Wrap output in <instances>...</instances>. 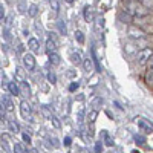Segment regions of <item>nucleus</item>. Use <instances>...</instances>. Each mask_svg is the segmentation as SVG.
Returning <instances> with one entry per match:
<instances>
[{
	"instance_id": "36",
	"label": "nucleus",
	"mask_w": 153,
	"mask_h": 153,
	"mask_svg": "<svg viewBox=\"0 0 153 153\" xmlns=\"http://www.w3.org/2000/svg\"><path fill=\"white\" fill-rule=\"evenodd\" d=\"M3 17H5V11H3V6L0 5V20H2Z\"/></svg>"
},
{
	"instance_id": "2",
	"label": "nucleus",
	"mask_w": 153,
	"mask_h": 153,
	"mask_svg": "<svg viewBox=\"0 0 153 153\" xmlns=\"http://www.w3.org/2000/svg\"><path fill=\"white\" fill-rule=\"evenodd\" d=\"M20 113L25 120H31V113H32V109L31 106L26 103V101H22L20 103Z\"/></svg>"
},
{
	"instance_id": "34",
	"label": "nucleus",
	"mask_w": 153,
	"mask_h": 153,
	"mask_svg": "<svg viewBox=\"0 0 153 153\" xmlns=\"http://www.w3.org/2000/svg\"><path fill=\"white\" fill-rule=\"evenodd\" d=\"M63 143H65V146H66V147H69V146H71V143H72V138L66 136V138H65V141H63Z\"/></svg>"
},
{
	"instance_id": "33",
	"label": "nucleus",
	"mask_w": 153,
	"mask_h": 153,
	"mask_svg": "<svg viewBox=\"0 0 153 153\" xmlns=\"http://www.w3.org/2000/svg\"><path fill=\"white\" fill-rule=\"evenodd\" d=\"M97 22H98V23H97V29L103 28V25H104V19H98Z\"/></svg>"
},
{
	"instance_id": "8",
	"label": "nucleus",
	"mask_w": 153,
	"mask_h": 153,
	"mask_svg": "<svg viewBox=\"0 0 153 153\" xmlns=\"http://www.w3.org/2000/svg\"><path fill=\"white\" fill-rule=\"evenodd\" d=\"M8 89H9L11 95H16V97H19V95H20V91H19V84H17L16 81H11V83L8 84Z\"/></svg>"
},
{
	"instance_id": "37",
	"label": "nucleus",
	"mask_w": 153,
	"mask_h": 153,
	"mask_svg": "<svg viewBox=\"0 0 153 153\" xmlns=\"http://www.w3.org/2000/svg\"><path fill=\"white\" fill-rule=\"evenodd\" d=\"M83 113H84V112H83V109H81V110H80V113H78V121H80V123L83 121Z\"/></svg>"
},
{
	"instance_id": "19",
	"label": "nucleus",
	"mask_w": 153,
	"mask_h": 153,
	"mask_svg": "<svg viewBox=\"0 0 153 153\" xmlns=\"http://www.w3.org/2000/svg\"><path fill=\"white\" fill-rule=\"evenodd\" d=\"M42 115H43V117L45 118H51V115H52V112H51V109H49V106H43L42 107Z\"/></svg>"
},
{
	"instance_id": "40",
	"label": "nucleus",
	"mask_w": 153,
	"mask_h": 153,
	"mask_svg": "<svg viewBox=\"0 0 153 153\" xmlns=\"http://www.w3.org/2000/svg\"><path fill=\"white\" fill-rule=\"evenodd\" d=\"M66 2H68V3H72V2H74V0H66Z\"/></svg>"
},
{
	"instance_id": "16",
	"label": "nucleus",
	"mask_w": 153,
	"mask_h": 153,
	"mask_svg": "<svg viewBox=\"0 0 153 153\" xmlns=\"http://www.w3.org/2000/svg\"><path fill=\"white\" fill-rule=\"evenodd\" d=\"M49 61L52 63V65H58V63H60V55H58V54H55V52L49 54Z\"/></svg>"
},
{
	"instance_id": "11",
	"label": "nucleus",
	"mask_w": 153,
	"mask_h": 153,
	"mask_svg": "<svg viewBox=\"0 0 153 153\" xmlns=\"http://www.w3.org/2000/svg\"><path fill=\"white\" fill-rule=\"evenodd\" d=\"M71 61L74 63V65H81L83 63V60H81V54L80 52H74V54H71Z\"/></svg>"
},
{
	"instance_id": "30",
	"label": "nucleus",
	"mask_w": 153,
	"mask_h": 153,
	"mask_svg": "<svg viewBox=\"0 0 153 153\" xmlns=\"http://www.w3.org/2000/svg\"><path fill=\"white\" fill-rule=\"evenodd\" d=\"M130 35L132 37H141L143 35V31H139V29L138 31L136 29H130Z\"/></svg>"
},
{
	"instance_id": "7",
	"label": "nucleus",
	"mask_w": 153,
	"mask_h": 153,
	"mask_svg": "<svg viewBox=\"0 0 153 153\" xmlns=\"http://www.w3.org/2000/svg\"><path fill=\"white\" fill-rule=\"evenodd\" d=\"M19 91H20V95H22V97H29V95H31V89H29L28 83L25 81V80H23V81H20Z\"/></svg>"
},
{
	"instance_id": "12",
	"label": "nucleus",
	"mask_w": 153,
	"mask_h": 153,
	"mask_svg": "<svg viewBox=\"0 0 153 153\" xmlns=\"http://www.w3.org/2000/svg\"><path fill=\"white\" fill-rule=\"evenodd\" d=\"M55 49H57V46H55V42L54 40H49L46 42V52L48 54H52V52H55Z\"/></svg>"
},
{
	"instance_id": "28",
	"label": "nucleus",
	"mask_w": 153,
	"mask_h": 153,
	"mask_svg": "<svg viewBox=\"0 0 153 153\" xmlns=\"http://www.w3.org/2000/svg\"><path fill=\"white\" fill-rule=\"evenodd\" d=\"M95 153H101V152H103V143H101V141H98V143H95Z\"/></svg>"
},
{
	"instance_id": "31",
	"label": "nucleus",
	"mask_w": 153,
	"mask_h": 153,
	"mask_svg": "<svg viewBox=\"0 0 153 153\" xmlns=\"http://www.w3.org/2000/svg\"><path fill=\"white\" fill-rule=\"evenodd\" d=\"M58 28H60V32L61 34H66V25L63 22H58Z\"/></svg>"
},
{
	"instance_id": "35",
	"label": "nucleus",
	"mask_w": 153,
	"mask_h": 153,
	"mask_svg": "<svg viewBox=\"0 0 153 153\" xmlns=\"http://www.w3.org/2000/svg\"><path fill=\"white\" fill-rule=\"evenodd\" d=\"M51 143H52V146H54V147H58V146H60V144H58V141H57L55 138H51Z\"/></svg>"
},
{
	"instance_id": "13",
	"label": "nucleus",
	"mask_w": 153,
	"mask_h": 153,
	"mask_svg": "<svg viewBox=\"0 0 153 153\" xmlns=\"http://www.w3.org/2000/svg\"><path fill=\"white\" fill-rule=\"evenodd\" d=\"M12 150H14V153H26V147H25V144H22V143H16Z\"/></svg>"
},
{
	"instance_id": "27",
	"label": "nucleus",
	"mask_w": 153,
	"mask_h": 153,
	"mask_svg": "<svg viewBox=\"0 0 153 153\" xmlns=\"http://www.w3.org/2000/svg\"><path fill=\"white\" fill-rule=\"evenodd\" d=\"M22 138H23V141L26 143V144H31V135H29V133L23 132V133H22Z\"/></svg>"
},
{
	"instance_id": "21",
	"label": "nucleus",
	"mask_w": 153,
	"mask_h": 153,
	"mask_svg": "<svg viewBox=\"0 0 153 153\" xmlns=\"http://www.w3.org/2000/svg\"><path fill=\"white\" fill-rule=\"evenodd\" d=\"M97 117H98V110H92L91 113H89V117H87V121L91 123V124H94Z\"/></svg>"
},
{
	"instance_id": "41",
	"label": "nucleus",
	"mask_w": 153,
	"mask_h": 153,
	"mask_svg": "<svg viewBox=\"0 0 153 153\" xmlns=\"http://www.w3.org/2000/svg\"><path fill=\"white\" fill-rule=\"evenodd\" d=\"M132 153H139V152H138V150H133V152H132Z\"/></svg>"
},
{
	"instance_id": "25",
	"label": "nucleus",
	"mask_w": 153,
	"mask_h": 153,
	"mask_svg": "<svg viewBox=\"0 0 153 153\" xmlns=\"http://www.w3.org/2000/svg\"><path fill=\"white\" fill-rule=\"evenodd\" d=\"M37 12H38L37 5H31V6H29V16H31V17H35V16H37Z\"/></svg>"
},
{
	"instance_id": "5",
	"label": "nucleus",
	"mask_w": 153,
	"mask_h": 153,
	"mask_svg": "<svg viewBox=\"0 0 153 153\" xmlns=\"http://www.w3.org/2000/svg\"><path fill=\"white\" fill-rule=\"evenodd\" d=\"M136 123H138V126H139V129H141L144 133H152V124L146 123V120H143V118H136Z\"/></svg>"
},
{
	"instance_id": "24",
	"label": "nucleus",
	"mask_w": 153,
	"mask_h": 153,
	"mask_svg": "<svg viewBox=\"0 0 153 153\" xmlns=\"http://www.w3.org/2000/svg\"><path fill=\"white\" fill-rule=\"evenodd\" d=\"M49 120L52 121V124H54L55 129H60V127H61V124H60V121H58V118H57V117H54V115H51V118H49Z\"/></svg>"
},
{
	"instance_id": "38",
	"label": "nucleus",
	"mask_w": 153,
	"mask_h": 153,
	"mask_svg": "<svg viewBox=\"0 0 153 153\" xmlns=\"http://www.w3.org/2000/svg\"><path fill=\"white\" fill-rule=\"evenodd\" d=\"M144 2H146V8L152 6V0H144Z\"/></svg>"
},
{
	"instance_id": "18",
	"label": "nucleus",
	"mask_w": 153,
	"mask_h": 153,
	"mask_svg": "<svg viewBox=\"0 0 153 153\" xmlns=\"http://www.w3.org/2000/svg\"><path fill=\"white\" fill-rule=\"evenodd\" d=\"M8 126H9V130H11V132H14V133H19V130H20V127H19V124H17L16 121H12V120H11Z\"/></svg>"
},
{
	"instance_id": "23",
	"label": "nucleus",
	"mask_w": 153,
	"mask_h": 153,
	"mask_svg": "<svg viewBox=\"0 0 153 153\" xmlns=\"http://www.w3.org/2000/svg\"><path fill=\"white\" fill-rule=\"evenodd\" d=\"M75 38H76V42H78L80 45L84 43V35H83L81 31H76V32H75Z\"/></svg>"
},
{
	"instance_id": "20",
	"label": "nucleus",
	"mask_w": 153,
	"mask_h": 153,
	"mask_svg": "<svg viewBox=\"0 0 153 153\" xmlns=\"http://www.w3.org/2000/svg\"><path fill=\"white\" fill-rule=\"evenodd\" d=\"M152 66H150V69H147V72H146V84L147 86H150L152 87Z\"/></svg>"
},
{
	"instance_id": "17",
	"label": "nucleus",
	"mask_w": 153,
	"mask_h": 153,
	"mask_svg": "<svg viewBox=\"0 0 153 153\" xmlns=\"http://www.w3.org/2000/svg\"><path fill=\"white\" fill-rule=\"evenodd\" d=\"M92 61L95 63V68H97V72H101V65L97 58V54H95V49H92Z\"/></svg>"
},
{
	"instance_id": "1",
	"label": "nucleus",
	"mask_w": 153,
	"mask_h": 153,
	"mask_svg": "<svg viewBox=\"0 0 153 153\" xmlns=\"http://www.w3.org/2000/svg\"><path fill=\"white\" fill-rule=\"evenodd\" d=\"M149 60H152V48H146L138 54V65H146Z\"/></svg>"
},
{
	"instance_id": "26",
	"label": "nucleus",
	"mask_w": 153,
	"mask_h": 153,
	"mask_svg": "<svg viewBox=\"0 0 153 153\" xmlns=\"http://www.w3.org/2000/svg\"><path fill=\"white\" fill-rule=\"evenodd\" d=\"M48 80H49V83H52V84L57 83V75H55L54 72H49V74H48Z\"/></svg>"
},
{
	"instance_id": "9",
	"label": "nucleus",
	"mask_w": 153,
	"mask_h": 153,
	"mask_svg": "<svg viewBox=\"0 0 153 153\" xmlns=\"http://www.w3.org/2000/svg\"><path fill=\"white\" fill-rule=\"evenodd\" d=\"M94 17H95V16H94V9H92L91 6H86V8H84V20H86V22H92Z\"/></svg>"
},
{
	"instance_id": "10",
	"label": "nucleus",
	"mask_w": 153,
	"mask_h": 153,
	"mask_svg": "<svg viewBox=\"0 0 153 153\" xmlns=\"http://www.w3.org/2000/svg\"><path fill=\"white\" fill-rule=\"evenodd\" d=\"M28 48L32 51V52H38V40L37 38H29V42H28Z\"/></svg>"
},
{
	"instance_id": "14",
	"label": "nucleus",
	"mask_w": 153,
	"mask_h": 153,
	"mask_svg": "<svg viewBox=\"0 0 153 153\" xmlns=\"http://www.w3.org/2000/svg\"><path fill=\"white\" fill-rule=\"evenodd\" d=\"M2 103L5 104V109H6L8 112H12V110H14V106H12V103H11V100H9L8 97H3V100H2Z\"/></svg>"
},
{
	"instance_id": "32",
	"label": "nucleus",
	"mask_w": 153,
	"mask_h": 153,
	"mask_svg": "<svg viewBox=\"0 0 153 153\" xmlns=\"http://www.w3.org/2000/svg\"><path fill=\"white\" fill-rule=\"evenodd\" d=\"M78 86H80L78 83H72V84L69 86V91H71V92H75L76 89H78Z\"/></svg>"
},
{
	"instance_id": "22",
	"label": "nucleus",
	"mask_w": 153,
	"mask_h": 153,
	"mask_svg": "<svg viewBox=\"0 0 153 153\" xmlns=\"http://www.w3.org/2000/svg\"><path fill=\"white\" fill-rule=\"evenodd\" d=\"M84 69H86L87 72H91V71H94V65H92V58H87V60L84 61Z\"/></svg>"
},
{
	"instance_id": "15",
	"label": "nucleus",
	"mask_w": 153,
	"mask_h": 153,
	"mask_svg": "<svg viewBox=\"0 0 153 153\" xmlns=\"http://www.w3.org/2000/svg\"><path fill=\"white\" fill-rule=\"evenodd\" d=\"M135 143H136L138 146H144V144L147 143V139H146V136H143V135H135Z\"/></svg>"
},
{
	"instance_id": "6",
	"label": "nucleus",
	"mask_w": 153,
	"mask_h": 153,
	"mask_svg": "<svg viewBox=\"0 0 153 153\" xmlns=\"http://www.w3.org/2000/svg\"><path fill=\"white\" fill-rule=\"evenodd\" d=\"M101 139H103V144H106L107 147H112L113 146V138L110 136V133L107 130H101Z\"/></svg>"
},
{
	"instance_id": "4",
	"label": "nucleus",
	"mask_w": 153,
	"mask_h": 153,
	"mask_svg": "<svg viewBox=\"0 0 153 153\" xmlns=\"http://www.w3.org/2000/svg\"><path fill=\"white\" fill-rule=\"evenodd\" d=\"M0 143H2V149L5 150V153H11V152H12V149H11V138H9V135L3 133V135H2V138H0Z\"/></svg>"
},
{
	"instance_id": "3",
	"label": "nucleus",
	"mask_w": 153,
	"mask_h": 153,
	"mask_svg": "<svg viewBox=\"0 0 153 153\" xmlns=\"http://www.w3.org/2000/svg\"><path fill=\"white\" fill-rule=\"evenodd\" d=\"M23 65H25V68H26L28 71H32L35 68V58H34V55L25 54L23 55Z\"/></svg>"
},
{
	"instance_id": "39",
	"label": "nucleus",
	"mask_w": 153,
	"mask_h": 153,
	"mask_svg": "<svg viewBox=\"0 0 153 153\" xmlns=\"http://www.w3.org/2000/svg\"><path fill=\"white\" fill-rule=\"evenodd\" d=\"M29 153H37V150H35V149H32V150H31Z\"/></svg>"
},
{
	"instance_id": "29",
	"label": "nucleus",
	"mask_w": 153,
	"mask_h": 153,
	"mask_svg": "<svg viewBox=\"0 0 153 153\" xmlns=\"http://www.w3.org/2000/svg\"><path fill=\"white\" fill-rule=\"evenodd\" d=\"M51 6H52V9H54V16H57V12H58V3H57V0H51Z\"/></svg>"
}]
</instances>
